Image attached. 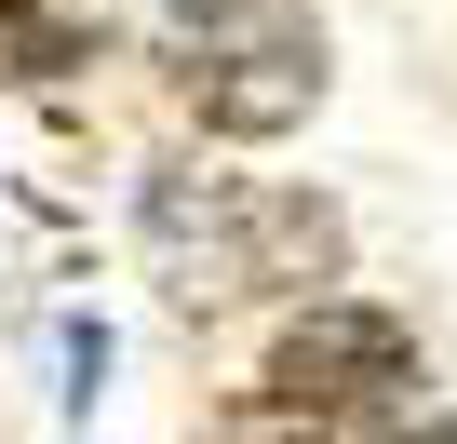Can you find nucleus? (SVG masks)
<instances>
[{
  "label": "nucleus",
  "instance_id": "nucleus-4",
  "mask_svg": "<svg viewBox=\"0 0 457 444\" xmlns=\"http://www.w3.org/2000/svg\"><path fill=\"white\" fill-rule=\"evenodd\" d=\"M243 14H256V0H175V54H215Z\"/></svg>",
  "mask_w": 457,
  "mask_h": 444
},
{
  "label": "nucleus",
  "instance_id": "nucleus-3",
  "mask_svg": "<svg viewBox=\"0 0 457 444\" xmlns=\"http://www.w3.org/2000/svg\"><path fill=\"white\" fill-rule=\"evenodd\" d=\"M228 270H243V283H323L337 270V202H243Z\"/></svg>",
  "mask_w": 457,
  "mask_h": 444
},
{
  "label": "nucleus",
  "instance_id": "nucleus-2",
  "mask_svg": "<svg viewBox=\"0 0 457 444\" xmlns=\"http://www.w3.org/2000/svg\"><path fill=\"white\" fill-rule=\"evenodd\" d=\"M188 95H202L215 135H296V121L323 108V41H310V28H270V41H243V54H202Z\"/></svg>",
  "mask_w": 457,
  "mask_h": 444
},
{
  "label": "nucleus",
  "instance_id": "nucleus-6",
  "mask_svg": "<svg viewBox=\"0 0 457 444\" xmlns=\"http://www.w3.org/2000/svg\"><path fill=\"white\" fill-rule=\"evenodd\" d=\"M28 14H41V0H0V41H14V28H28Z\"/></svg>",
  "mask_w": 457,
  "mask_h": 444
},
{
  "label": "nucleus",
  "instance_id": "nucleus-5",
  "mask_svg": "<svg viewBox=\"0 0 457 444\" xmlns=\"http://www.w3.org/2000/svg\"><path fill=\"white\" fill-rule=\"evenodd\" d=\"M68 54H81V28H14V68H28V81H54Z\"/></svg>",
  "mask_w": 457,
  "mask_h": 444
},
{
  "label": "nucleus",
  "instance_id": "nucleus-1",
  "mask_svg": "<svg viewBox=\"0 0 457 444\" xmlns=\"http://www.w3.org/2000/svg\"><path fill=\"white\" fill-rule=\"evenodd\" d=\"M403 377H417V337H403L390 310H363V297H310V310L283 323V350H270V404H310V417L390 404Z\"/></svg>",
  "mask_w": 457,
  "mask_h": 444
}]
</instances>
